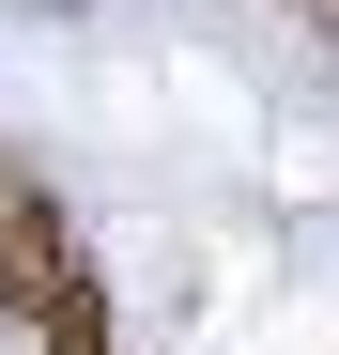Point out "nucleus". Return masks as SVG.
<instances>
[{"instance_id": "f257e3e1", "label": "nucleus", "mask_w": 339, "mask_h": 355, "mask_svg": "<svg viewBox=\"0 0 339 355\" xmlns=\"http://www.w3.org/2000/svg\"><path fill=\"white\" fill-rule=\"evenodd\" d=\"M0 309H16L31 355H108V293H93V263H77L46 186H0Z\"/></svg>"}, {"instance_id": "f03ea898", "label": "nucleus", "mask_w": 339, "mask_h": 355, "mask_svg": "<svg viewBox=\"0 0 339 355\" xmlns=\"http://www.w3.org/2000/svg\"><path fill=\"white\" fill-rule=\"evenodd\" d=\"M293 31H309V46H324V62H339V0H293Z\"/></svg>"}]
</instances>
